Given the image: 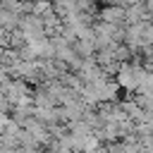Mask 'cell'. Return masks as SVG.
Returning a JSON list of instances; mask_svg holds the SVG:
<instances>
[{"label": "cell", "mask_w": 153, "mask_h": 153, "mask_svg": "<svg viewBox=\"0 0 153 153\" xmlns=\"http://www.w3.org/2000/svg\"><path fill=\"white\" fill-rule=\"evenodd\" d=\"M124 17V10H108V12H103V19L108 22V24H112V22H120Z\"/></svg>", "instance_id": "1"}, {"label": "cell", "mask_w": 153, "mask_h": 153, "mask_svg": "<svg viewBox=\"0 0 153 153\" xmlns=\"http://www.w3.org/2000/svg\"><path fill=\"white\" fill-rule=\"evenodd\" d=\"M146 10H148V12H153V0H146Z\"/></svg>", "instance_id": "2"}]
</instances>
